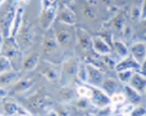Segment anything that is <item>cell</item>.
<instances>
[{
  "label": "cell",
  "mask_w": 146,
  "mask_h": 116,
  "mask_svg": "<svg viewBox=\"0 0 146 116\" xmlns=\"http://www.w3.org/2000/svg\"><path fill=\"white\" fill-rule=\"evenodd\" d=\"M140 69V65L135 61L132 56L129 54L128 57L122 58V60L118 62L115 66L114 70L119 72V71H123V70H134L138 71Z\"/></svg>",
  "instance_id": "obj_11"
},
{
  "label": "cell",
  "mask_w": 146,
  "mask_h": 116,
  "mask_svg": "<svg viewBox=\"0 0 146 116\" xmlns=\"http://www.w3.org/2000/svg\"><path fill=\"white\" fill-rule=\"evenodd\" d=\"M139 72H140V73H142L143 75L146 76V58L145 59V61L142 62V64L140 65Z\"/></svg>",
  "instance_id": "obj_44"
},
{
  "label": "cell",
  "mask_w": 146,
  "mask_h": 116,
  "mask_svg": "<svg viewBox=\"0 0 146 116\" xmlns=\"http://www.w3.org/2000/svg\"><path fill=\"white\" fill-rule=\"evenodd\" d=\"M79 62L75 59H68L63 64V70L68 76H76Z\"/></svg>",
  "instance_id": "obj_25"
},
{
  "label": "cell",
  "mask_w": 146,
  "mask_h": 116,
  "mask_svg": "<svg viewBox=\"0 0 146 116\" xmlns=\"http://www.w3.org/2000/svg\"><path fill=\"white\" fill-rule=\"evenodd\" d=\"M2 43H3V42H0V53H1V51H2V47H3Z\"/></svg>",
  "instance_id": "obj_48"
},
{
  "label": "cell",
  "mask_w": 146,
  "mask_h": 116,
  "mask_svg": "<svg viewBox=\"0 0 146 116\" xmlns=\"http://www.w3.org/2000/svg\"><path fill=\"white\" fill-rule=\"evenodd\" d=\"M2 45H3L2 51H4L3 56L7 57L10 60L13 67V64L18 62L20 55V48L18 45L15 38L11 36L8 38H4V41L2 43Z\"/></svg>",
  "instance_id": "obj_5"
},
{
  "label": "cell",
  "mask_w": 146,
  "mask_h": 116,
  "mask_svg": "<svg viewBox=\"0 0 146 116\" xmlns=\"http://www.w3.org/2000/svg\"><path fill=\"white\" fill-rule=\"evenodd\" d=\"M100 57H101L102 62L105 66H107L109 68H111V69H114L115 68V66H116L117 63H115V61L113 60L112 58L108 57V55H106V56H100Z\"/></svg>",
  "instance_id": "obj_37"
},
{
  "label": "cell",
  "mask_w": 146,
  "mask_h": 116,
  "mask_svg": "<svg viewBox=\"0 0 146 116\" xmlns=\"http://www.w3.org/2000/svg\"><path fill=\"white\" fill-rule=\"evenodd\" d=\"M126 23H126V16H125V13L124 12H118L113 18V27L117 32H121L122 33Z\"/></svg>",
  "instance_id": "obj_23"
},
{
  "label": "cell",
  "mask_w": 146,
  "mask_h": 116,
  "mask_svg": "<svg viewBox=\"0 0 146 116\" xmlns=\"http://www.w3.org/2000/svg\"><path fill=\"white\" fill-rule=\"evenodd\" d=\"M86 66L88 73V79L86 84L90 85L100 87L105 79L101 70L93 63H86Z\"/></svg>",
  "instance_id": "obj_7"
},
{
  "label": "cell",
  "mask_w": 146,
  "mask_h": 116,
  "mask_svg": "<svg viewBox=\"0 0 146 116\" xmlns=\"http://www.w3.org/2000/svg\"><path fill=\"white\" fill-rule=\"evenodd\" d=\"M129 54L139 65H141L146 58L145 42H138L132 44L129 48Z\"/></svg>",
  "instance_id": "obj_10"
},
{
  "label": "cell",
  "mask_w": 146,
  "mask_h": 116,
  "mask_svg": "<svg viewBox=\"0 0 146 116\" xmlns=\"http://www.w3.org/2000/svg\"><path fill=\"white\" fill-rule=\"evenodd\" d=\"M0 109H1V107H0Z\"/></svg>",
  "instance_id": "obj_56"
},
{
  "label": "cell",
  "mask_w": 146,
  "mask_h": 116,
  "mask_svg": "<svg viewBox=\"0 0 146 116\" xmlns=\"http://www.w3.org/2000/svg\"><path fill=\"white\" fill-rule=\"evenodd\" d=\"M101 88L110 96H111L112 94L118 92L119 88V83L117 82L116 80L110 77V78H105L104 79V81L102 84Z\"/></svg>",
  "instance_id": "obj_21"
},
{
  "label": "cell",
  "mask_w": 146,
  "mask_h": 116,
  "mask_svg": "<svg viewBox=\"0 0 146 116\" xmlns=\"http://www.w3.org/2000/svg\"><path fill=\"white\" fill-rule=\"evenodd\" d=\"M34 81L31 78H20L12 85L11 91L12 94H20L29 91L33 85Z\"/></svg>",
  "instance_id": "obj_16"
},
{
  "label": "cell",
  "mask_w": 146,
  "mask_h": 116,
  "mask_svg": "<svg viewBox=\"0 0 146 116\" xmlns=\"http://www.w3.org/2000/svg\"><path fill=\"white\" fill-rule=\"evenodd\" d=\"M122 116H130V114H124V115H122Z\"/></svg>",
  "instance_id": "obj_49"
},
{
  "label": "cell",
  "mask_w": 146,
  "mask_h": 116,
  "mask_svg": "<svg viewBox=\"0 0 146 116\" xmlns=\"http://www.w3.org/2000/svg\"><path fill=\"white\" fill-rule=\"evenodd\" d=\"M9 94V91L4 88V87H1L0 86V100H4Z\"/></svg>",
  "instance_id": "obj_42"
},
{
  "label": "cell",
  "mask_w": 146,
  "mask_h": 116,
  "mask_svg": "<svg viewBox=\"0 0 146 116\" xmlns=\"http://www.w3.org/2000/svg\"><path fill=\"white\" fill-rule=\"evenodd\" d=\"M0 116H2V115H0Z\"/></svg>",
  "instance_id": "obj_55"
},
{
  "label": "cell",
  "mask_w": 146,
  "mask_h": 116,
  "mask_svg": "<svg viewBox=\"0 0 146 116\" xmlns=\"http://www.w3.org/2000/svg\"><path fill=\"white\" fill-rule=\"evenodd\" d=\"M61 1V3L64 4V5H67V6H70L74 3V0H60Z\"/></svg>",
  "instance_id": "obj_46"
},
{
  "label": "cell",
  "mask_w": 146,
  "mask_h": 116,
  "mask_svg": "<svg viewBox=\"0 0 146 116\" xmlns=\"http://www.w3.org/2000/svg\"><path fill=\"white\" fill-rule=\"evenodd\" d=\"M113 46L115 52L121 58H124L129 55V49L124 42L119 40H115L113 42Z\"/></svg>",
  "instance_id": "obj_24"
},
{
  "label": "cell",
  "mask_w": 146,
  "mask_h": 116,
  "mask_svg": "<svg viewBox=\"0 0 146 116\" xmlns=\"http://www.w3.org/2000/svg\"><path fill=\"white\" fill-rule=\"evenodd\" d=\"M134 108H135V105H134L133 104H131V103L123 104V105L121 106V108L119 109V113H120L121 115H124V114H130Z\"/></svg>",
  "instance_id": "obj_39"
},
{
  "label": "cell",
  "mask_w": 146,
  "mask_h": 116,
  "mask_svg": "<svg viewBox=\"0 0 146 116\" xmlns=\"http://www.w3.org/2000/svg\"><path fill=\"white\" fill-rule=\"evenodd\" d=\"M3 109L4 111V113L7 115H14L16 114H18L19 109V105L17 104L14 101L12 100H6L3 102Z\"/></svg>",
  "instance_id": "obj_26"
},
{
  "label": "cell",
  "mask_w": 146,
  "mask_h": 116,
  "mask_svg": "<svg viewBox=\"0 0 146 116\" xmlns=\"http://www.w3.org/2000/svg\"><path fill=\"white\" fill-rule=\"evenodd\" d=\"M141 94H144L146 89V76L139 71H135L132 78L128 84Z\"/></svg>",
  "instance_id": "obj_13"
},
{
  "label": "cell",
  "mask_w": 146,
  "mask_h": 116,
  "mask_svg": "<svg viewBox=\"0 0 146 116\" xmlns=\"http://www.w3.org/2000/svg\"><path fill=\"white\" fill-rule=\"evenodd\" d=\"M23 8L19 6L18 8V11L16 13L15 18L13 20V26H12V31H11V37H14L16 36V35L18 33L21 25H22L23 22Z\"/></svg>",
  "instance_id": "obj_22"
},
{
  "label": "cell",
  "mask_w": 146,
  "mask_h": 116,
  "mask_svg": "<svg viewBox=\"0 0 146 116\" xmlns=\"http://www.w3.org/2000/svg\"><path fill=\"white\" fill-rule=\"evenodd\" d=\"M52 1H55V0H52Z\"/></svg>",
  "instance_id": "obj_54"
},
{
  "label": "cell",
  "mask_w": 146,
  "mask_h": 116,
  "mask_svg": "<svg viewBox=\"0 0 146 116\" xmlns=\"http://www.w3.org/2000/svg\"><path fill=\"white\" fill-rule=\"evenodd\" d=\"M130 116H146V107L144 105L135 106L130 113Z\"/></svg>",
  "instance_id": "obj_34"
},
{
  "label": "cell",
  "mask_w": 146,
  "mask_h": 116,
  "mask_svg": "<svg viewBox=\"0 0 146 116\" xmlns=\"http://www.w3.org/2000/svg\"><path fill=\"white\" fill-rule=\"evenodd\" d=\"M20 74L19 70H12L9 71L4 72L0 74V86L1 87H6L9 85H13L17 81H19L20 78Z\"/></svg>",
  "instance_id": "obj_15"
},
{
  "label": "cell",
  "mask_w": 146,
  "mask_h": 116,
  "mask_svg": "<svg viewBox=\"0 0 146 116\" xmlns=\"http://www.w3.org/2000/svg\"><path fill=\"white\" fill-rule=\"evenodd\" d=\"M87 116H97L96 115H93V114H89Z\"/></svg>",
  "instance_id": "obj_50"
},
{
  "label": "cell",
  "mask_w": 146,
  "mask_h": 116,
  "mask_svg": "<svg viewBox=\"0 0 146 116\" xmlns=\"http://www.w3.org/2000/svg\"><path fill=\"white\" fill-rule=\"evenodd\" d=\"M59 111L58 112L59 116H70V109L68 107H62Z\"/></svg>",
  "instance_id": "obj_41"
},
{
  "label": "cell",
  "mask_w": 146,
  "mask_h": 116,
  "mask_svg": "<svg viewBox=\"0 0 146 116\" xmlns=\"http://www.w3.org/2000/svg\"><path fill=\"white\" fill-rule=\"evenodd\" d=\"M122 34L125 40H129L131 38L132 34H133V30H132V27L129 24L126 23V25L124 26V29L122 31Z\"/></svg>",
  "instance_id": "obj_38"
},
{
  "label": "cell",
  "mask_w": 146,
  "mask_h": 116,
  "mask_svg": "<svg viewBox=\"0 0 146 116\" xmlns=\"http://www.w3.org/2000/svg\"><path fill=\"white\" fill-rule=\"evenodd\" d=\"M84 14L87 19H94L95 18V12L94 10L93 7L90 4H87L84 7Z\"/></svg>",
  "instance_id": "obj_36"
},
{
  "label": "cell",
  "mask_w": 146,
  "mask_h": 116,
  "mask_svg": "<svg viewBox=\"0 0 146 116\" xmlns=\"http://www.w3.org/2000/svg\"><path fill=\"white\" fill-rule=\"evenodd\" d=\"M58 22L68 26H74L77 23V17L74 11L67 5L63 3L58 5Z\"/></svg>",
  "instance_id": "obj_8"
},
{
  "label": "cell",
  "mask_w": 146,
  "mask_h": 116,
  "mask_svg": "<svg viewBox=\"0 0 146 116\" xmlns=\"http://www.w3.org/2000/svg\"><path fill=\"white\" fill-rule=\"evenodd\" d=\"M17 115H19V116H32L28 110H26L23 107H19V109Z\"/></svg>",
  "instance_id": "obj_43"
},
{
  "label": "cell",
  "mask_w": 146,
  "mask_h": 116,
  "mask_svg": "<svg viewBox=\"0 0 146 116\" xmlns=\"http://www.w3.org/2000/svg\"><path fill=\"white\" fill-rule=\"evenodd\" d=\"M40 61V54L38 52H32L25 57L22 61V69L24 71H32L38 65Z\"/></svg>",
  "instance_id": "obj_14"
},
{
  "label": "cell",
  "mask_w": 146,
  "mask_h": 116,
  "mask_svg": "<svg viewBox=\"0 0 146 116\" xmlns=\"http://www.w3.org/2000/svg\"><path fill=\"white\" fill-rule=\"evenodd\" d=\"M125 100H126V97L124 94V93L117 92L110 96L111 104H113V105L123 104L125 101Z\"/></svg>",
  "instance_id": "obj_33"
},
{
  "label": "cell",
  "mask_w": 146,
  "mask_h": 116,
  "mask_svg": "<svg viewBox=\"0 0 146 116\" xmlns=\"http://www.w3.org/2000/svg\"><path fill=\"white\" fill-rule=\"evenodd\" d=\"M28 109L34 113H39L48 109L52 104V100L44 93H36L31 96L28 101Z\"/></svg>",
  "instance_id": "obj_3"
},
{
  "label": "cell",
  "mask_w": 146,
  "mask_h": 116,
  "mask_svg": "<svg viewBox=\"0 0 146 116\" xmlns=\"http://www.w3.org/2000/svg\"><path fill=\"white\" fill-rule=\"evenodd\" d=\"M90 86L92 90V96L90 99V101L93 105H94L97 108L101 109V108L112 104L111 100H110V96L102 88L94 86V85H90Z\"/></svg>",
  "instance_id": "obj_6"
},
{
  "label": "cell",
  "mask_w": 146,
  "mask_h": 116,
  "mask_svg": "<svg viewBox=\"0 0 146 116\" xmlns=\"http://www.w3.org/2000/svg\"><path fill=\"white\" fill-rule=\"evenodd\" d=\"M76 76L78 77L79 81L84 84L87 83V79H88V73H87V66L86 63L80 62L79 63V66L77 70V74Z\"/></svg>",
  "instance_id": "obj_27"
},
{
  "label": "cell",
  "mask_w": 146,
  "mask_h": 116,
  "mask_svg": "<svg viewBox=\"0 0 146 116\" xmlns=\"http://www.w3.org/2000/svg\"><path fill=\"white\" fill-rule=\"evenodd\" d=\"M3 35L1 33V32H0V42H3Z\"/></svg>",
  "instance_id": "obj_47"
},
{
  "label": "cell",
  "mask_w": 146,
  "mask_h": 116,
  "mask_svg": "<svg viewBox=\"0 0 146 116\" xmlns=\"http://www.w3.org/2000/svg\"><path fill=\"white\" fill-rule=\"evenodd\" d=\"M4 1H5V0H0V5H1V4H2V3L4 2Z\"/></svg>",
  "instance_id": "obj_51"
},
{
  "label": "cell",
  "mask_w": 146,
  "mask_h": 116,
  "mask_svg": "<svg viewBox=\"0 0 146 116\" xmlns=\"http://www.w3.org/2000/svg\"><path fill=\"white\" fill-rule=\"evenodd\" d=\"M42 73L46 77V79L51 82H57L59 81L61 76L59 70L55 66L50 63H46L42 69Z\"/></svg>",
  "instance_id": "obj_17"
},
{
  "label": "cell",
  "mask_w": 146,
  "mask_h": 116,
  "mask_svg": "<svg viewBox=\"0 0 146 116\" xmlns=\"http://www.w3.org/2000/svg\"><path fill=\"white\" fill-rule=\"evenodd\" d=\"M59 94L63 98V100H64L65 101H69V100H72L74 98L75 92L70 86L66 85V86H64V87H62L60 89Z\"/></svg>",
  "instance_id": "obj_28"
},
{
  "label": "cell",
  "mask_w": 146,
  "mask_h": 116,
  "mask_svg": "<svg viewBox=\"0 0 146 116\" xmlns=\"http://www.w3.org/2000/svg\"><path fill=\"white\" fill-rule=\"evenodd\" d=\"M58 0H56L51 6L42 8L39 15V24L43 29L48 30L53 25L58 14Z\"/></svg>",
  "instance_id": "obj_4"
},
{
  "label": "cell",
  "mask_w": 146,
  "mask_h": 116,
  "mask_svg": "<svg viewBox=\"0 0 146 116\" xmlns=\"http://www.w3.org/2000/svg\"><path fill=\"white\" fill-rule=\"evenodd\" d=\"M20 1H23V2H24V3H26V2H29V0H20Z\"/></svg>",
  "instance_id": "obj_52"
},
{
  "label": "cell",
  "mask_w": 146,
  "mask_h": 116,
  "mask_svg": "<svg viewBox=\"0 0 146 116\" xmlns=\"http://www.w3.org/2000/svg\"><path fill=\"white\" fill-rule=\"evenodd\" d=\"M144 94H145V99H146V89H145V93H144Z\"/></svg>",
  "instance_id": "obj_53"
},
{
  "label": "cell",
  "mask_w": 146,
  "mask_h": 116,
  "mask_svg": "<svg viewBox=\"0 0 146 116\" xmlns=\"http://www.w3.org/2000/svg\"><path fill=\"white\" fill-rule=\"evenodd\" d=\"M58 46V44L57 42L55 36L54 35H48L46 36L42 43V49L43 51L46 54H50L55 51Z\"/></svg>",
  "instance_id": "obj_20"
},
{
  "label": "cell",
  "mask_w": 146,
  "mask_h": 116,
  "mask_svg": "<svg viewBox=\"0 0 146 116\" xmlns=\"http://www.w3.org/2000/svg\"><path fill=\"white\" fill-rule=\"evenodd\" d=\"M54 36L58 46H60L61 47H68L71 44L72 36L66 29L57 28L54 32Z\"/></svg>",
  "instance_id": "obj_18"
},
{
  "label": "cell",
  "mask_w": 146,
  "mask_h": 116,
  "mask_svg": "<svg viewBox=\"0 0 146 116\" xmlns=\"http://www.w3.org/2000/svg\"><path fill=\"white\" fill-rule=\"evenodd\" d=\"M134 70H123V71H119L117 72V76L118 79L121 83L124 85H128L132 78V76L134 74Z\"/></svg>",
  "instance_id": "obj_30"
},
{
  "label": "cell",
  "mask_w": 146,
  "mask_h": 116,
  "mask_svg": "<svg viewBox=\"0 0 146 116\" xmlns=\"http://www.w3.org/2000/svg\"><path fill=\"white\" fill-rule=\"evenodd\" d=\"M124 94L126 99L129 101V103L135 104H139L142 100V94L139 93L134 88H132L129 85H124Z\"/></svg>",
  "instance_id": "obj_19"
},
{
  "label": "cell",
  "mask_w": 146,
  "mask_h": 116,
  "mask_svg": "<svg viewBox=\"0 0 146 116\" xmlns=\"http://www.w3.org/2000/svg\"><path fill=\"white\" fill-rule=\"evenodd\" d=\"M141 21L146 19V0H143L141 3Z\"/></svg>",
  "instance_id": "obj_40"
},
{
  "label": "cell",
  "mask_w": 146,
  "mask_h": 116,
  "mask_svg": "<svg viewBox=\"0 0 146 116\" xmlns=\"http://www.w3.org/2000/svg\"><path fill=\"white\" fill-rule=\"evenodd\" d=\"M76 92L79 97H84L89 100L92 96V90L90 85H80L77 88Z\"/></svg>",
  "instance_id": "obj_31"
},
{
  "label": "cell",
  "mask_w": 146,
  "mask_h": 116,
  "mask_svg": "<svg viewBox=\"0 0 146 116\" xmlns=\"http://www.w3.org/2000/svg\"><path fill=\"white\" fill-rule=\"evenodd\" d=\"M46 116H59V115H58V111H56V110L50 109V110H48V112H47Z\"/></svg>",
  "instance_id": "obj_45"
},
{
  "label": "cell",
  "mask_w": 146,
  "mask_h": 116,
  "mask_svg": "<svg viewBox=\"0 0 146 116\" xmlns=\"http://www.w3.org/2000/svg\"><path fill=\"white\" fill-rule=\"evenodd\" d=\"M130 19L133 23L141 21V9L138 6H133L130 9Z\"/></svg>",
  "instance_id": "obj_32"
},
{
  "label": "cell",
  "mask_w": 146,
  "mask_h": 116,
  "mask_svg": "<svg viewBox=\"0 0 146 116\" xmlns=\"http://www.w3.org/2000/svg\"><path fill=\"white\" fill-rule=\"evenodd\" d=\"M12 70H13V67L10 60L5 56H0V74Z\"/></svg>",
  "instance_id": "obj_29"
},
{
  "label": "cell",
  "mask_w": 146,
  "mask_h": 116,
  "mask_svg": "<svg viewBox=\"0 0 146 116\" xmlns=\"http://www.w3.org/2000/svg\"><path fill=\"white\" fill-rule=\"evenodd\" d=\"M92 46L94 51L100 56L109 55L112 51L111 46L101 36L92 37Z\"/></svg>",
  "instance_id": "obj_9"
},
{
  "label": "cell",
  "mask_w": 146,
  "mask_h": 116,
  "mask_svg": "<svg viewBox=\"0 0 146 116\" xmlns=\"http://www.w3.org/2000/svg\"><path fill=\"white\" fill-rule=\"evenodd\" d=\"M35 29L34 25L29 20H23L22 25L15 36V40L20 50H25L31 47L34 41Z\"/></svg>",
  "instance_id": "obj_2"
},
{
  "label": "cell",
  "mask_w": 146,
  "mask_h": 116,
  "mask_svg": "<svg viewBox=\"0 0 146 116\" xmlns=\"http://www.w3.org/2000/svg\"><path fill=\"white\" fill-rule=\"evenodd\" d=\"M20 0H5L0 5V32L3 38L11 36L12 26Z\"/></svg>",
  "instance_id": "obj_1"
},
{
  "label": "cell",
  "mask_w": 146,
  "mask_h": 116,
  "mask_svg": "<svg viewBox=\"0 0 146 116\" xmlns=\"http://www.w3.org/2000/svg\"><path fill=\"white\" fill-rule=\"evenodd\" d=\"M90 103V101L89 99L84 98V97H79V99L76 100V106L80 109H85L89 107Z\"/></svg>",
  "instance_id": "obj_35"
},
{
  "label": "cell",
  "mask_w": 146,
  "mask_h": 116,
  "mask_svg": "<svg viewBox=\"0 0 146 116\" xmlns=\"http://www.w3.org/2000/svg\"><path fill=\"white\" fill-rule=\"evenodd\" d=\"M76 36L79 42V45L81 48L85 51H90L93 50L92 46V36L88 33V32L82 28V27H77L76 28ZM94 51V50H93Z\"/></svg>",
  "instance_id": "obj_12"
}]
</instances>
